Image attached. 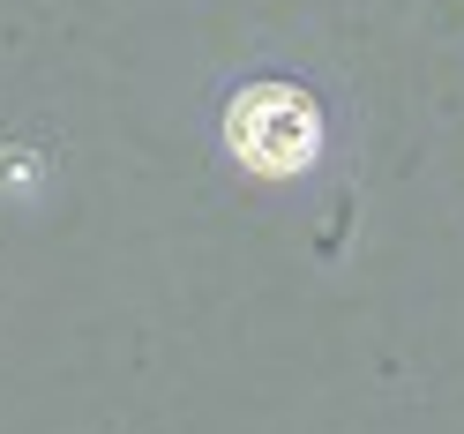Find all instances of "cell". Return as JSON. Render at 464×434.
<instances>
[{"mask_svg":"<svg viewBox=\"0 0 464 434\" xmlns=\"http://www.w3.org/2000/svg\"><path fill=\"white\" fill-rule=\"evenodd\" d=\"M225 142L232 158L263 180H293L323 158V105H314L300 82H247L240 98L225 105Z\"/></svg>","mask_w":464,"mask_h":434,"instance_id":"obj_1","label":"cell"}]
</instances>
